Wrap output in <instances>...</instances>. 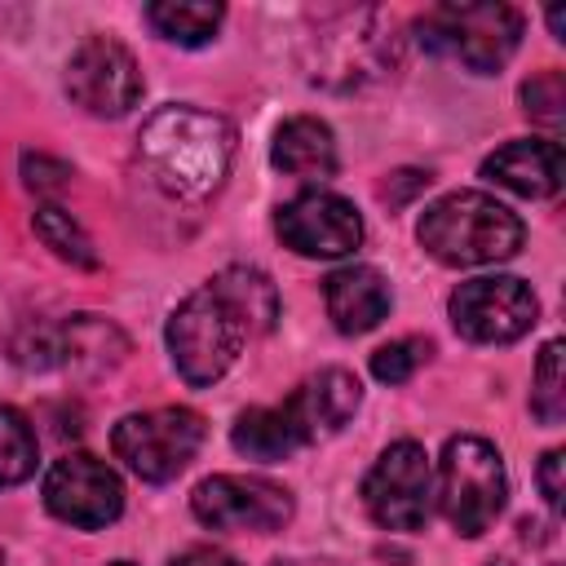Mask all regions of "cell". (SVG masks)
<instances>
[{
	"label": "cell",
	"mask_w": 566,
	"mask_h": 566,
	"mask_svg": "<svg viewBox=\"0 0 566 566\" xmlns=\"http://www.w3.org/2000/svg\"><path fill=\"white\" fill-rule=\"evenodd\" d=\"M168 354L186 385H217L252 336L239 305L208 279L168 314Z\"/></svg>",
	"instance_id": "4"
},
{
	"label": "cell",
	"mask_w": 566,
	"mask_h": 566,
	"mask_svg": "<svg viewBox=\"0 0 566 566\" xmlns=\"http://www.w3.org/2000/svg\"><path fill=\"white\" fill-rule=\"evenodd\" d=\"M22 172H27V186L31 190H62L66 181H71V164H62V159H49V155H27L22 159Z\"/></svg>",
	"instance_id": "27"
},
{
	"label": "cell",
	"mask_w": 566,
	"mask_h": 566,
	"mask_svg": "<svg viewBox=\"0 0 566 566\" xmlns=\"http://www.w3.org/2000/svg\"><path fill=\"white\" fill-rule=\"evenodd\" d=\"M491 566H504V562H491Z\"/></svg>",
	"instance_id": "32"
},
{
	"label": "cell",
	"mask_w": 566,
	"mask_h": 566,
	"mask_svg": "<svg viewBox=\"0 0 566 566\" xmlns=\"http://www.w3.org/2000/svg\"><path fill=\"white\" fill-rule=\"evenodd\" d=\"M358 402H363L358 376L345 371V367H323L318 376L301 380L296 394H292L283 407H287V416H292L301 442H318V438L340 433V429L349 424V416L358 411Z\"/></svg>",
	"instance_id": "14"
},
{
	"label": "cell",
	"mask_w": 566,
	"mask_h": 566,
	"mask_svg": "<svg viewBox=\"0 0 566 566\" xmlns=\"http://www.w3.org/2000/svg\"><path fill=\"white\" fill-rule=\"evenodd\" d=\"M221 18H226V9H221V4H208V0H159V4L146 9V22H150L164 40H172V44H181V49L208 44V40L217 35Z\"/></svg>",
	"instance_id": "20"
},
{
	"label": "cell",
	"mask_w": 566,
	"mask_h": 566,
	"mask_svg": "<svg viewBox=\"0 0 566 566\" xmlns=\"http://www.w3.org/2000/svg\"><path fill=\"white\" fill-rule=\"evenodd\" d=\"M44 504L66 526L102 531L124 513V482L106 460L71 451L53 460V469L44 473Z\"/></svg>",
	"instance_id": "12"
},
{
	"label": "cell",
	"mask_w": 566,
	"mask_h": 566,
	"mask_svg": "<svg viewBox=\"0 0 566 566\" xmlns=\"http://www.w3.org/2000/svg\"><path fill=\"white\" fill-rule=\"evenodd\" d=\"M190 513L212 531H283L292 517V491L256 473H212L195 486Z\"/></svg>",
	"instance_id": "10"
},
{
	"label": "cell",
	"mask_w": 566,
	"mask_h": 566,
	"mask_svg": "<svg viewBox=\"0 0 566 566\" xmlns=\"http://www.w3.org/2000/svg\"><path fill=\"white\" fill-rule=\"evenodd\" d=\"M128 354V340L115 323L97 314H75L57 323V367L80 371V376H102Z\"/></svg>",
	"instance_id": "18"
},
{
	"label": "cell",
	"mask_w": 566,
	"mask_h": 566,
	"mask_svg": "<svg viewBox=\"0 0 566 566\" xmlns=\"http://www.w3.org/2000/svg\"><path fill=\"white\" fill-rule=\"evenodd\" d=\"M279 239L301 256H349L363 243V217L332 190H301L274 217Z\"/></svg>",
	"instance_id": "13"
},
{
	"label": "cell",
	"mask_w": 566,
	"mask_h": 566,
	"mask_svg": "<svg viewBox=\"0 0 566 566\" xmlns=\"http://www.w3.org/2000/svg\"><path fill=\"white\" fill-rule=\"evenodd\" d=\"M323 301L336 332L363 336L389 314V283L371 265H340L323 279Z\"/></svg>",
	"instance_id": "16"
},
{
	"label": "cell",
	"mask_w": 566,
	"mask_h": 566,
	"mask_svg": "<svg viewBox=\"0 0 566 566\" xmlns=\"http://www.w3.org/2000/svg\"><path fill=\"white\" fill-rule=\"evenodd\" d=\"M212 283H217V287H221V292H226V296L239 305V314L248 318L252 336L274 327V318H279V296H274V283H270L261 270L230 265V270H221Z\"/></svg>",
	"instance_id": "21"
},
{
	"label": "cell",
	"mask_w": 566,
	"mask_h": 566,
	"mask_svg": "<svg viewBox=\"0 0 566 566\" xmlns=\"http://www.w3.org/2000/svg\"><path fill=\"white\" fill-rule=\"evenodd\" d=\"M146 177L172 199H208L234 159V124L199 106H159L137 137Z\"/></svg>",
	"instance_id": "1"
},
{
	"label": "cell",
	"mask_w": 566,
	"mask_h": 566,
	"mask_svg": "<svg viewBox=\"0 0 566 566\" xmlns=\"http://www.w3.org/2000/svg\"><path fill=\"white\" fill-rule=\"evenodd\" d=\"M451 327L473 340V345H509L517 336H526L539 318V301L531 292V283L513 279V274H491V279H469L451 292L447 301Z\"/></svg>",
	"instance_id": "9"
},
{
	"label": "cell",
	"mask_w": 566,
	"mask_h": 566,
	"mask_svg": "<svg viewBox=\"0 0 566 566\" xmlns=\"http://www.w3.org/2000/svg\"><path fill=\"white\" fill-rule=\"evenodd\" d=\"M522 221L513 208L482 190H451L420 217V248L442 265H495L522 248Z\"/></svg>",
	"instance_id": "3"
},
{
	"label": "cell",
	"mask_w": 566,
	"mask_h": 566,
	"mask_svg": "<svg viewBox=\"0 0 566 566\" xmlns=\"http://www.w3.org/2000/svg\"><path fill=\"white\" fill-rule=\"evenodd\" d=\"M522 106H526L531 119L557 128V124L566 119V80H562V71H539V75H531V80L522 84Z\"/></svg>",
	"instance_id": "25"
},
{
	"label": "cell",
	"mask_w": 566,
	"mask_h": 566,
	"mask_svg": "<svg viewBox=\"0 0 566 566\" xmlns=\"http://www.w3.org/2000/svg\"><path fill=\"white\" fill-rule=\"evenodd\" d=\"M40 442L18 407H0V486H18L35 473Z\"/></svg>",
	"instance_id": "22"
},
{
	"label": "cell",
	"mask_w": 566,
	"mask_h": 566,
	"mask_svg": "<svg viewBox=\"0 0 566 566\" xmlns=\"http://www.w3.org/2000/svg\"><path fill=\"white\" fill-rule=\"evenodd\" d=\"M363 504L385 531H420L433 513V464L424 447L411 438L389 442L363 478Z\"/></svg>",
	"instance_id": "8"
},
{
	"label": "cell",
	"mask_w": 566,
	"mask_h": 566,
	"mask_svg": "<svg viewBox=\"0 0 566 566\" xmlns=\"http://www.w3.org/2000/svg\"><path fill=\"white\" fill-rule=\"evenodd\" d=\"M402 57L398 22L380 9H340L318 22V31L305 40V80L318 88H367L385 75H394Z\"/></svg>",
	"instance_id": "2"
},
{
	"label": "cell",
	"mask_w": 566,
	"mask_h": 566,
	"mask_svg": "<svg viewBox=\"0 0 566 566\" xmlns=\"http://www.w3.org/2000/svg\"><path fill=\"white\" fill-rule=\"evenodd\" d=\"M420 44L473 75H495L522 44V13L513 4H433L416 22Z\"/></svg>",
	"instance_id": "6"
},
{
	"label": "cell",
	"mask_w": 566,
	"mask_h": 566,
	"mask_svg": "<svg viewBox=\"0 0 566 566\" xmlns=\"http://www.w3.org/2000/svg\"><path fill=\"white\" fill-rule=\"evenodd\" d=\"M168 566H243L239 557H230L226 548H212V544H195L186 553H177Z\"/></svg>",
	"instance_id": "29"
},
{
	"label": "cell",
	"mask_w": 566,
	"mask_h": 566,
	"mask_svg": "<svg viewBox=\"0 0 566 566\" xmlns=\"http://www.w3.org/2000/svg\"><path fill=\"white\" fill-rule=\"evenodd\" d=\"M482 177L504 186V190H513V195H522V199H548L566 181V159H562L557 142L522 137V142H509L495 155H486L482 159Z\"/></svg>",
	"instance_id": "15"
},
{
	"label": "cell",
	"mask_w": 566,
	"mask_h": 566,
	"mask_svg": "<svg viewBox=\"0 0 566 566\" xmlns=\"http://www.w3.org/2000/svg\"><path fill=\"white\" fill-rule=\"evenodd\" d=\"M230 442H234V451H243L248 460H265V464L292 455L296 447H305L283 402H279V407H248V411H239V420H234V429H230Z\"/></svg>",
	"instance_id": "19"
},
{
	"label": "cell",
	"mask_w": 566,
	"mask_h": 566,
	"mask_svg": "<svg viewBox=\"0 0 566 566\" xmlns=\"http://www.w3.org/2000/svg\"><path fill=\"white\" fill-rule=\"evenodd\" d=\"M424 358H429V340H420V336L389 340V345H380V349L371 354V376H376L380 385H402V380L416 376V367H420Z\"/></svg>",
	"instance_id": "26"
},
{
	"label": "cell",
	"mask_w": 566,
	"mask_h": 566,
	"mask_svg": "<svg viewBox=\"0 0 566 566\" xmlns=\"http://www.w3.org/2000/svg\"><path fill=\"white\" fill-rule=\"evenodd\" d=\"M548 27H553L557 40H566V18H562V9H548Z\"/></svg>",
	"instance_id": "30"
},
{
	"label": "cell",
	"mask_w": 566,
	"mask_h": 566,
	"mask_svg": "<svg viewBox=\"0 0 566 566\" xmlns=\"http://www.w3.org/2000/svg\"><path fill=\"white\" fill-rule=\"evenodd\" d=\"M562 464H566V455L557 447L544 451V460H539V495L548 500V509H562Z\"/></svg>",
	"instance_id": "28"
},
{
	"label": "cell",
	"mask_w": 566,
	"mask_h": 566,
	"mask_svg": "<svg viewBox=\"0 0 566 566\" xmlns=\"http://www.w3.org/2000/svg\"><path fill=\"white\" fill-rule=\"evenodd\" d=\"M35 234L44 239V248H53V256H62V261H71V265H80V270H93V265H97L93 239H88L84 226H80L71 212H62L57 203L35 208Z\"/></svg>",
	"instance_id": "23"
},
{
	"label": "cell",
	"mask_w": 566,
	"mask_h": 566,
	"mask_svg": "<svg viewBox=\"0 0 566 566\" xmlns=\"http://www.w3.org/2000/svg\"><path fill=\"white\" fill-rule=\"evenodd\" d=\"M111 447L142 482H172L203 447V416L190 407L133 411L115 424Z\"/></svg>",
	"instance_id": "7"
},
{
	"label": "cell",
	"mask_w": 566,
	"mask_h": 566,
	"mask_svg": "<svg viewBox=\"0 0 566 566\" xmlns=\"http://www.w3.org/2000/svg\"><path fill=\"white\" fill-rule=\"evenodd\" d=\"M111 566H133V562H111Z\"/></svg>",
	"instance_id": "31"
},
{
	"label": "cell",
	"mask_w": 566,
	"mask_h": 566,
	"mask_svg": "<svg viewBox=\"0 0 566 566\" xmlns=\"http://www.w3.org/2000/svg\"><path fill=\"white\" fill-rule=\"evenodd\" d=\"M531 411L539 416V424H562L566 420V345L562 340H548L539 349Z\"/></svg>",
	"instance_id": "24"
},
{
	"label": "cell",
	"mask_w": 566,
	"mask_h": 566,
	"mask_svg": "<svg viewBox=\"0 0 566 566\" xmlns=\"http://www.w3.org/2000/svg\"><path fill=\"white\" fill-rule=\"evenodd\" d=\"M504 500H509V473L500 451L478 433L451 438L433 473V504L442 509V517L473 539L504 513Z\"/></svg>",
	"instance_id": "5"
},
{
	"label": "cell",
	"mask_w": 566,
	"mask_h": 566,
	"mask_svg": "<svg viewBox=\"0 0 566 566\" xmlns=\"http://www.w3.org/2000/svg\"><path fill=\"white\" fill-rule=\"evenodd\" d=\"M270 159L279 172L301 177V181H327L336 172V137L323 119L314 115H292L279 124Z\"/></svg>",
	"instance_id": "17"
},
{
	"label": "cell",
	"mask_w": 566,
	"mask_h": 566,
	"mask_svg": "<svg viewBox=\"0 0 566 566\" xmlns=\"http://www.w3.org/2000/svg\"><path fill=\"white\" fill-rule=\"evenodd\" d=\"M66 93L97 119H119L142 102L137 57L115 35H88L66 62Z\"/></svg>",
	"instance_id": "11"
}]
</instances>
